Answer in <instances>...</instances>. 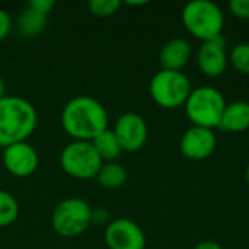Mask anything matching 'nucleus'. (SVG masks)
<instances>
[{
  "instance_id": "bb28decb",
  "label": "nucleus",
  "mask_w": 249,
  "mask_h": 249,
  "mask_svg": "<svg viewBox=\"0 0 249 249\" xmlns=\"http://www.w3.org/2000/svg\"><path fill=\"white\" fill-rule=\"evenodd\" d=\"M128 4H133V6H142V4H146V1H128Z\"/></svg>"
},
{
  "instance_id": "2eb2a0df",
  "label": "nucleus",
  "mask_w": 249,
  "mask_h": 249,
  "mask_svg": "<svg viewBox=\"0 0 249 249\" xmlns=\"http://www.w3.org/2000/svg\"><path fill=\"white\" fill-rule=\"evenodd\" d=\"M90 143L93 144L102 162H115V159L120 158L121 153L124 152L112 128L104 130Z\"/></svg>"
},
{
  "instance_id": "1a4fd4ad",
  "label": "nucleus",
  "mask_w": 249,
  "mask_h": 249,
  "mask_svg": "<svg viewBox=\"0 0 249 249\" xmlns=\"http://www.w3.org/2000/svg\"><path fill=\"white\" fill-rule=\"evenodd\" d=\"M112 131L115 133L124 152H139L147 142L149 128L144 118L137 112H124L121 114Z\"/></svg>"
},
{
  "instance_id": "423d86ee",
  "label": "nucleus",
  "mask_w": 249,
  "mask_h": 249,
  "mask_svg": "<svg viewBox=\"0 0 249 249\" xmlns=\"http://www.w3.org/2000/svg\"><path fill=\"white\" fill-rule=\"evenodd\" d=\"M92 225V207L79 197L61 200L53 210L51 226L58 236L76 238Z\"/></svg>"
},
{
  "instance_id": "cd10ccee",
  "label": "nucleus",
  "mask_w": 249,
  "mask_h": 249,
  "mask_svg": "<svg viewBox=\"0 0 249 249\" xmlns=\"http://www.w3.org/2000/svg\"><path fill=\"white\" fill-rule=\"evenodd\" d=\"M245 179H247V182H248L249 185V163L248 166H247V171H245Z\"/></svg>"
},
{
  "instance_id": "4468645a",
  "label": "nucleus",
  "mask_w": 249,
  "mask_h": 249,
  "mask_svg": "<svg viewBox=\"0 0 249 249\" xmlns=\"http://www.w3.org/2000/svg\"><path fill=\"white\" fill-rule=\"evenodd\" d=\"M226 133H244L249 128V102L233 101L226 105L217 127Z\"/></svg>"
},
{
  "instance_id": "ddd939ff",
  "label": "nucleus",
  "mask_w": 249,
  "mask_h": 249,
  "mask_svg": "<svg viewBox=\"0 0 249 249\" xmlns=\"http://www.w3.org/2000/svg\"><path fill=\"white\" fill-rule=\"evenodd\" d=\"M193 55L191 45L184 38L169 39L159 53V63L162 70L182 71V69L190 63Z\"/></svg>"
},
{
  "instance_id": "20e7f679",
  "label": "nucleus",
  "mask_w": 249,
  "mask_h": 249,
  "mask_svg": "<svg viewBox=\"0 0 249 249\" xmlns=\"http://www.w3.org/2000/svg\"><path fill=\"white\" fill-rule=\"evenodd\" d=\"M226 105V99L219 89L200 86L191 90L184 107L193 125L214 130L220 124Z\"/></svg>"
},
{
  "instance_id": "a211bd4d",
  "label": "nucleus",
  "mask_w": 249,
  "mask_h": 249,
  "mask_svg": "<svg viewBox=\"0 0 249 249\" xmlns=\"http://www.w3.org/2000/svg\"><path fill=\"white\" fill-rule=\"evenodd\" d=\"M19 216V203L13 194L0 190V229L16 222Z\"/></svg>"
},
{
  "instance_id": "0eeeda50",
  "label": "nucleus",
  "mask_w": 249,
  "mask_h": 249,
  "mask_svg": "<svg viewBox=\"0 0 249 249\" xmlns=\"http://www.w3.org/2000/svg\"><path fill=\"white\" fill-rule=\"evenodd\" d=\"M58 160L61 169L69 177L80 181L96 178L104 163L98 152L95 150L93 144L90 142L80 140H73L67 143L63 147Z\"/></svg>"
},
{
  "instance_id": "9b49d317",
  "label": "nucleus",
  "mask_w": 249,
  "mask_h": 249,
  "mask_svg": "<svg viewBox=\"0 0 249 249\" xmlns=\"http://www.w3.org/2000/svg\"><path fill=\"white\" fill-rule=\"evenodd\" d=\"M217 147L214 130L196 127L188 128L179 140V150L184 158L198 162L210 158Z\"/></svg>"
},
{
  "instance_id": "6e6552de",
  "label": "nucleus",
  "mask_w": 249,
  "mask_h": 249,
  "mask_svg": "<svg viewBox=\"0 0 249 249\" xmlns=\"http://www.w3.org/2000/svg\"><path fill=\"white\" fill-rule=\"evenodd\" d=\"M104 239L109 249L146 248V235L143 229L136 222L125 217L111 220L105 228Z\"/></svg>"
},
{
  "instance_id": "9d476101",
  "label": "nucleus",
  "mask_w": 249,
  "mask_h": 249,
  "mask_svg": "<svg viewBox=\"0 0 249 249\" xmlns=\"http://www.w3.org/2000/svg\"><path fill=\"white\" fill-rule=\"evenodd\" d=\"M1 162L10 175L16 178H28L38 169L39 156L32 144L20 142L3 149Z\"/></svg>"
},
{
  "instance_id": "393cba45",
  "label": "nucleus",
  "mask_w": 249,
  "mask_h": 249,
  "mask_svg": "<svg viewBox=\"0 0 249 249\" xmlns=\"http://www.w3.org/2000/svg\"><path fill=\"white\" fill-rule=\"evenodd\" d=\"M194 249H223L220 247V244L214 242V241H203L200 244H197Z\"/></svg>"
},
{
  "instance_id": "aec40b11",
  "label": "nucleus",
  "mask_w": 249,
  "mask_h": 249,
  "mask_svg": "<svg viewBox=\"0 0 249 249\" xmlns=\"http://www.w3.org/2000/svg\"><path fill=\"white\" fill-rule=\"evenodd\" d=\"M121 1L120 0H90L88 3V9L92 15L99 18L112 16L120 9Z\"/></svg>"
},
{
  "instance_id": "4be33fe9",
  "label": "nucleus",
  "mask_w": 249,
  "mask_h": 249,
  "mask_svg": "<svg viewBox=\"0 0 249 249\" xmlns=\"http://www.w3.org/2000/svg\"><path fill=\"white\" fill-rule=\"evenodd\" d=\"M28 6L32 7L34 10H36V12H39V13L48 16V13L54 9L55 3H54L53 0H31V1L28 3Z\"/></svg>"
},
{
  "instance_id": "6ab92c4d",
  "label": "nucleus",
  "mask_w": 249,
  "mask_h": 249,
  "mask_svg": "<svg viewBox=\"0 0 249 249\" xmlns=\"http://www.w3.org/2000/svg\"><path fill=\"white\" fill-rule=\"evenodd\" d=\"M229 63L233 69L242 74H249V44L241 42L235 45L229 53Z\"/></svg>"
},
{
  "instance_id": "a878e982",
  "label": "nucleus",
  "mask_w": 249,
  "mask_h": 249,
  "mask_svg": "<svg viewBox=\"0 0 249 249\" xmlns=\"http://www.w3.org/2000/svg\"><path fill=\"white\" fill-rule=\"evenodd\" d=\"M4 92H6V86H4V82H3V79L0 77V99H1V98L6 95Z\"/></svg>"
},
{
  "instance_id": "f03ea898",
  "label": "nucleus",
  "mask_w": 249,
  "mask_h": 249,
  "mask_svg": "<svg viewBox=\"0 0 249 249\" xmlns=\"http://www.w3.org/2000/svg\"><path fill=\"white\" fill-rule=\"evenodd\" d=\"M38 114L29 101L9 95L0 99V147L26 142L34 134Z\"/></svg>"
},
{
  "instance_id": "f8f14e48",
  "label": "nucleus",
  "mask_w": 249,
  "mask_h": 249,
  "mask_svg": "<svg viewBox=\"0 0 249 249\" xmlns=\"http://www.w3.org/2000/svg\"><path fill=\"white\" fill-rule=\"evenodd\" d=\"M228 64L229 54L226 51V41L223 36L201 42L197 51V66L204 76L219 77L226 71Z\"/></svg>"
},
{
  "instance_id": "5701e85b",
  "label": "nucleus",
  "mask_w": 249,
  "mask_h": 249,
  "mask_svg": "<svg viewBox=\"0 0 249 249\" xmlns=\"http://www.w3.org/2000/svg\"><path fill=\"white\" fill-rule=\"evenodd\" d=\"M111 220H109V213L107 209H102V207H98V209H92V225H96V226H105L108 225Z\"/></svg>"
},
{
  "instance_id": "dca6fc26",
  "label": "nucleus",
  "mask_w": 249,
  "mask_h": 249,
  "mask_svg": "<svg viewBox=\"0 0 249 249\" xmlns=\"http://www.w3.org/2000/svg\"><path fill=\"white\" fill-rule=\"evenodd\" d=\"M18 31L25 38H34L39 35L47 26V16L26 6L18 16Z\"/></svg>"
},
{
  "instance_id": "f3484780",
  "label": "nucleus",
  "mask_w": 249,
  "mask_h": 249,
  "mask_svg": "<svg viewBox=\"0 0 249 249\" xmlns=\"http://www.w3.org/2000/svg\"><path fill=\"white\" fill-rule=\"evenodd\" d=\"M127 178L128 172L123 165L117 162H104L95 179L105 190H118L127 182Z\"/></svg>"
},
{
  "instance_id": "b1692460",
  "label": "nucleus",
  "mask_w": 249,
  "mask_h": 249,
  "mask_svg": "<svg viewBox=\"0 0 249 249\" xmlns=\"http://www.w3.org/2000/svg\"><path fill=\"white\" fill-rule=\"evenodd\" d=\"M10 28H12V19L9 13L0 7V41H3L9 35Z\"/></svg>"
},
{
  "instance_id": "39448f33",
  "label": "nucleus",
  "mask_w": 249,
  "mask_h": 249,
  "mask_svg": "<svg viewBox=\"0 0 249 249\" xmlns=\"http://www.w3.org/2000/svg\"><path fill=\"white\" fill-rule=\"evenodd\" d=\"M191 90V80L184 71L159 70L149 83L153 102L165 109H177L185 105Z\"/></svg>"
},
{
  "instance_id": "f257e3e1",
  "label": "nucleus",
  "mask_w": 249,
  "mask_h": 249,
  "mask_svg": "<svg viewBox=\"0 0 249 249\" xmlns=\"http://www.w3.org/2000/svg\"><path fill=\"white\" fill-rule=\"evenodd\" d=\"M63 130L80 142H92L108 128V112L105 107L92 96H76L61 111Z\"/></svg>"
},
{
  "instance_id": "7ed1b4c3",
  "label": "nucleus",
  "mask_w": 249,
  "mask_h": 249,
  "mask_svg": "<svg viewBox=\"0 0 249 249\" xmlns=\"http://www.w3.org/2000/svg\"><path fill=\"white\" fill-rule=\"evenodd\" d=\"M185 29L201 42L222 36L225 15L219 4L210 0H193L181 12Z\"/></svg>"
},
{
  "instance_id": "412c9836",
  "label": "nucleus",
  "mask_w": 249,
  "mask_h": 249,
  "mask_svg": "<svg viewBox=\"0 0 249 249\" xmlns=\"http://www.w3.org/2000/svg\"><path fill=\"white\" fill-rule=\"evenodd\" d=\"M231 13L242 20L249 19V0H232L229 1Z\"/></svg>"
}]
</instances>
